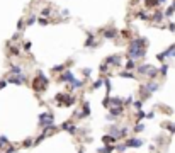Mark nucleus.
<instances>
[{"mask_svg": "<svg viewBox=\"0 0 175 153\" xmlns=\"http://www.w3.org/2000/svg\"><path fill=\"white\" fill-rule=\"evenodd\" d=\"M53 121H54V116L53 114H49V112H43V114L38 116V123H39V126L41 128H44V129H48V128H54Z\"/></svg>", "mask_w": 175, "mask_h": 153, "instance_id": "f257e3e1", "label": "nucleus"}, {"mask_svg": "<svg viewBox=\"0 0 175 153\" xmlns=\"http://www.w3.org/2000/svg\"><path fill=\"white\" fill-rule=\"evenodd\" d=\"M126 146L128 148H141L143 145H145V141H143L141 138H138V136H133V138H128L126 141Z\"/></svg>", "mask_w": 175, "mask_h": 153, "instance_id": "f03ea898", "label": "nucleus"}, {"mask_svg": "<svg viewBox=\"0 0 175 153\" xmlns=\"http://www.w3.org/2000/svg\"><path fill=\"white\" fill-rule=\"evenodd\" d=\"M102 141H104V145H106V146H114L117 139H116L112 134H106V136L102 138Z\"/></svg>", "mask_w": 175, "mask_h": 153, "instance_id": "7ed1b4c3", "label": "nucleus"}, {"mask_svg": "<svg viewBox=\"0 0 175 153\" xmlns=\"http://www.w3.org/2000/svg\"><path fill=\"white\" fill-rule=\"evenodd\" d=\"M10 145V141L7 136H0V148H7V146Z\"/></svg>", "mask_w": 175, "mask_h": 153, "instance_id": "20e7f679", "label": "nucleus"}, {"mask_svg": "<svg viewBox=\"0 0 175 153\" xmlns=\"http://www.w3.org/2000/svg\"><path fill=\"white\" fill-rule=\"evenodd\" d=\"M141 131H145V124H143V123H138V124L135 126L133 133H141Z\"/></svg>", "mask_w": 175, "mask_h": 153, "instance_id": "39448f33", "label": "nucleus"}, {"mask_svg": "<svg viewBox=\"0 0 175 153\" xmlns=\"http://www.w3.org/2000/svg\"><path fill=\"white\" fill-rule=\"evenodd\" d=\"M34 145V139H31V138H27L24 143H22V146H26V148H29V146H33Z\"/></svg>", "mask_w": 175, "mask_h": 153, "instance_id": "423d86ee", "label": "nucleus"}, {"mask_svg": "<svg viewBox=\"0 0 175 153\" xmlns=\"http://www.w3.org/2000/svg\"><path fill=\"white\" fill-rule=\"evenodd\" d=\"M146 118V114L143 111H138V114H136V121H141V119H145Z\"/></svg>", "mask_w": 175, "mask_h": 153, "instance_id": "0eeeda50", "label": "nucleus"}, {"mask_svg": "<svg viewBox=\"0 0 175 153\" xmlns=\"http://www.w3.org/2000/svg\"><path fill=\"white\" fill-rule=\"evenodd\" d=\"M141 105H143V102H141V100H138V102H135V109H140Z\"/></svg>", "mask_w": 175, "mask_h": 153, "instance_id": "6e6552de", "label": "nucleus"}, {"mask_svg": "<svg viewBox=\"0 0 175 153\" xmlns=\"http://www.w3.org/2000/svg\"><path fill=\"white\" fill-rule=\"evenodd\" d=\"M155 118V112H148V114H146V119H153Z\"/></svg>", "mask_w": 175, "mask_h": 153, "instance_id": "1a4fd4ad", "label": "nucleus"}, {"mask_svg": "<svg viewBox=\"0 0 175 153\" xmlns=\"http://www.w3.org/2000/svg\"><path fill=\"white\" fill-rule=\"evenodd\" d=\"M5 85H7V80H2V82H0V90H2V89H4Z\"/></svg>", "mask_w": 175, "mask_h": 153, "instance_id": "9d476101", "label": "nucleus"}]
</instances>
